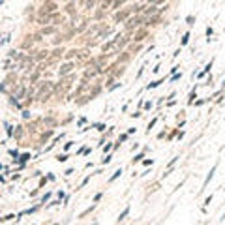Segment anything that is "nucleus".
<instances>
[{"instance_id": "f257e3e1", "label": "nucleus", "mask_w": 225, "mask_h": 225, "mask_svg": "<svg viewBox=\"0 0 225 225\" xmlns=\"http://www.w3.org/2000/svg\"><path fill=\"white\" fill-rule=\"evenodd\" d=\"M56 159H58V161H66V159H68V156H66V154H64V156H58V158H56Z\"/></svg>"}]
</instances>
